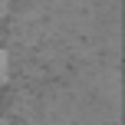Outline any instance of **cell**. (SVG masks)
Returning <instances> with one entry per match:
<instances>
[{"label": "cell", "instance_id": "3957f363", "mask_svg": "<svg viewBox=\"0 0 125 125\" xmlns=\"http://www.w3.org/2000/svg\"><path fill=\"white\" fill-rule=\"evenodd\" d=\"M0 125H7V122H0Z\"/></svg>", "mask_w": 125, "mask_h": 125}, {"label": "cell", "instance_id": "6da1fadb", "mask_svg": "<svg viewBox=\"0 0 125 125\" xmlns=\"http://www.w3.org/2000/svg\"><path fill=\"white\" fill-rule=\"evenodd\" d=\"M7 76H10V59H7V53L0 50V86L7 82Z\"/></svg>", "mask_w": 125, "mask_h": 125}, {"label": "cell", "instance_id": "7a4b0ae2", "mask_svg": "<svg viewBox=\"0 0 125 125\" xmlns=\"http://www.w3.org/2000/svg\"><path fill=\"white\" fill-rule=\"evenodd\" d=\"M7 7H10V0H0V17L7 13Z\"/></svg>", "mask_w": 125, "mask_h": 125}]
</instances>
